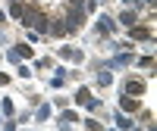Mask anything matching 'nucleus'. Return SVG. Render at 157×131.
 <instances>
[{
    "instance_id": "1",
    "label": "nucleus",
    "mask_w": 157,
    "mask_h": 131,
    "mask_svg": "<svg viewBox=\"0 0 157 131\" xmlns=\"http://www.w3.org/2000/svg\"><path fill=\"white\" fill-rule=\"evenodd\" d=\"M141 90H145L141 81H129V84H126V94H141Z\"/></svg>"
},
{
    "instance_id": "2",
    "label": "nucleus",
    "mask_w": 157,
    "mask_h": 131,
    "mask_svg": "<svg viewBox=\"0 0 157 131\" xmlns=\"http://www.w3.org/2000/svg\"><path fill=\"white\" fill-rule=\"evenodd\" d=\"M123 109H138V100L135 97H123Z\"/></svg>"
},
{
    "instance_id": "3",
    "label": "nucleus",
    "mask_w": 157,
    "mask_h": 131,
    "mask_svg": "<svg viewBox=\"0 0 157 131\" xmlns=\"http://www.w3.org/2000/svg\"><path fill=\"white\" fill-rule=\"evenodd\" d=\"M132 37H138V41L141 37H151V28H132Z\"/></svg>"
}]
</instances>
